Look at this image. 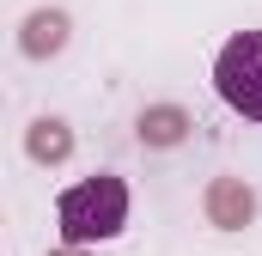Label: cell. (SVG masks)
<instances>
[{
  "mask_svg": "<svg viewBox=\"0 0 262 256\" xmlns=\"http://www.w3.org/2000/svg\"><path fill=\"white\" fill-rule=\"evenodd\" d=\"M55 220H61L67 244H104V238H116V232L128 226V183L110 177V171H98V177L61 189Z\"/></svg>",
  "mask_w": 262,
  "mask_h": 256,
  "instance_id": "1",
  "label": "cell"
},
{
  "mask_svg": "<svg viewBox=\"0 0 262 256\" xmlns=\"http://www.w3.org/2000/svg\"><path fill=\"white\" fill-rule=\"evenodd\" d=\"M213 92L226 98V110H238L244 122H262V31H238L220 61H213Z\"/></svg>",
  "mask_w": 262,
  "mask_h": 256,
  "instance_id": "2",
  "label": "cell"
}]
</instances>
